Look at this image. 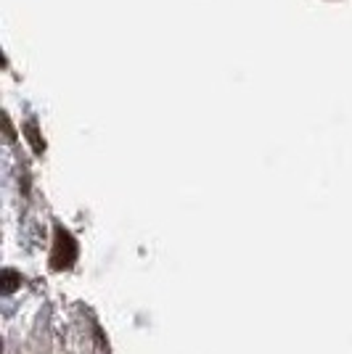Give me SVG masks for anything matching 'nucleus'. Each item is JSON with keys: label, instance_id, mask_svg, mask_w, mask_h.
I'll list each match as a JSON object with an SVG mask.
<instances>
[{"label": "nucleus", "instance_id": "1", "mask_svg": "<svg viewBox=\"0 0 352 354\" xmlns=\"http://www.w3.org/2000/svg\"><path fill=\"white\" fill-rule=\"evenodd\" d=\"M74 259H77V243L64 227H59L56 241H53V251H51V267L53 270H69L74 265Z\"/></svg>", "mask_w": 352, "mask_h": 354}, {"label": "nucleus", "instance_id": "2", "mask_svg": "<svg viewBox=\"0 0 352 354\" xmlns=\"http://www.w3.org/2000/svg\"><path fill=\"white\" fill-rule=\"evenodd\" d=\"M19 283H21L19 272H14V270H3V294L16 291V286H19Z\"/></svg>", "mask_w": 352, "mask_h": 354}, {"label": "nucleus", "instance_id": "3", "mask_svg": "<svg viewBox=\"0 0 352 354\" xmlns=\"http://www.w3.org/2000/svg\"><path fill=\"white\" fill-rule=\"evenodd\" d=\"M27 135H30V140H32V146H35V151H43L45 143H40V140H37V130H35V124H27Z\"/></svg>", "mask_w": 352, "mask_h": 354}]
</instances>
